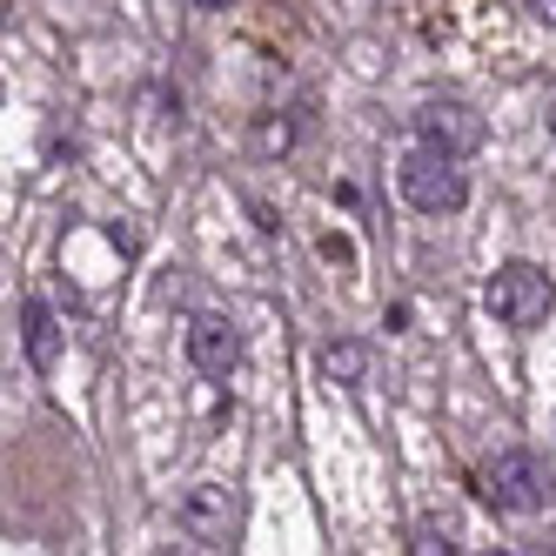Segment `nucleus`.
<instances>
[{
	"label": "nucleus",
	"instance_id": "f257e3e1",
	"mask_svg": "<svg viewBox=\"0 0 556 556\" xmlns=\"http://www.w3.org/2000/svg\"><path fill=\"white\" fill-rule=\"evenodd\" d=\"M483 308L496 315L503 329L530 336V329H543V323H549V308H556V282H549L536 262H503V268L490 275V289H483Z\"/></svg>",
	"mask_w": 556,
	"mask_h": 556
},
{
	"label": "nucleus",
	"instance_id": "f03ea898",
	"mask_svg": "<svg viewBox=\"0 0 556 556\" xmlns=\"http://www.w3.org/2000/svg\"><path fill=\"white\" fill-rule=\"evenodd\" d=\"M483 496H490L496 509H509V516H536V509H549V496H556V476H549V463H543L536 450L509 443V450H496V456L483 463Z\"/></svg>",
	"mask_w": 556,
	"mask_h": 556
},
{
	"label": "nucleus",
	"instance_id": "7ed1b4c3",
	"mask_svg": "<svg viewBox=\"0 0 556 556\" xmlns=\"http://www.w3.org/2000/svg\"><path fill=\"white\" fill-rule=\"evenodd\" d=\"M395 188H403V202L422 208V215H456V208L469 202V175L456 168V154H435V148L403 154V168H395Z\"/></svg>",
	"mask_w": 556,
	"mask_h": 556
},
{
	"label": "nucleus",
	"instance_id": "20e7f679",
	"mask_svg": "<svg viewBox=\"0 0 556 556\" xmlns=\"http://www.w3.org/2000/svg\"><path fill=\"white\" fill-rule=\"evenodd\" d=\"M175 530L194 549H228L235 536H242V490L235 483H194L175 503Z\"/></svg>",
	"mask_w": 556,
	"mask_h": 556
},
{
	"label": "nucleus",
	"instance_id": "39448f33",
	"mask_svg": "<svg viewBox=\"0 0 556 556\" xmlns=\"http://www.w3.org/2000/svg\"><path fill=\"white\" fill-rule=\"evenodd\" d=\"M483 114H476L469 101L456 94H429L416 108V148H435V154H456V162H469L476 148H483Z\"/></svg>",
	"mask_w": 556,
	"mask_h": 556
},
{
	"label": "nucleus",
	"instance_id": "423d86ee",
	"mask_svg": "<svg viewBox=\"0 0 556 556\" xmlns=\"http://www.w3.org/2000/svg\"><path fill=\"white\" fill-rule=\"evenodd\" d=\"M188 363L202 369L208 382L235 376V363H242V336H235L228 315H194V323H188Z\"/></svg>",
	"mask_w": 556,
	"mask_h": 556
},
{
	"label": "nucleus",
	"instance_id": "0eeeda50",
	"mask_svg": "<svg viewBox=\"0 0 556 556\" xmlns=\"http://www.w3.org/2000/svg\"><path fill=\"white\" fill-rule=\"evenodd\" d=\"M21 342H27V363L34 369H54L61 363V329H54V308L41 295L21 302Z\"/></svg>",
	"mask_w": 556,
	"mask_h": 556
},
{
	"label": "nucleus",
	"instance_id": "6e6552de",
	"mask_svg": "<svg viewBox=\"0 0 556 556\" xmlns=\"http://www.w3.org/2000/svg\"><path fill=\"white\" fill-rule=\"evenodd\" d=\"M323 376H329L336 389H355V382L369 376V349H363V342H329V349H323Z\"/></svg>",
	"mask_w": 556,
	"mask_h": 556
},
{
	"label": "nucleus",
	"instance_id": "1a4fd4ad",
	"mask_svg": "<svg viewBox=\"0 0 556 556\" xmlns=\"http://www.w3.org/2000/svg\"><path fill=\"white\" fill-rule=\"evenodd\" d=\"M416 549H456V516H443V523H422V543Z\"/></svg>",
	"mask_w": 556,
	"mask_h": 556
},
{
	"label": "nucleus",
	"instance_id": "9d476101",
	"mask_svg": "<svg viewBox=\"0 0 556 556\" xmlns=\"http://www.w3.org/2000/svg\"><path fill=\"white\" fill-rule=\"evenodd\" d=\"M523 8H530V14H536L543 27H556V0H523Z\"/></svg>",
	"mask_w": 556,
	"mask_h": 556
},
{
	"label": "nucleus",
	"instance_id": "9b49d317",
	"mask_svg": "<svg viewBox=\"0 0 556 556\" xmlns=\"http://www.w3.org/2000/svg\"><path fill=\"white\" fill-rule=\"evenodd\" d=\"M549 135H556V94H549Z\"/></svg>",
	"mask_w": 556,
	"mask_h": 556
}]
</instances>
